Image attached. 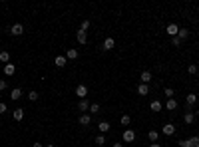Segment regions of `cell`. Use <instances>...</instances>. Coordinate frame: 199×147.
Listing matches in <instances>:
<instances>
[{
  "instance_id": "obj_23",
  "label": "cell",
  "mask_w": 199,
  "mask_h": 147,
  "mask_svg": "<svg viewBox=\"0 0 199 147\" xmlns=\"http://www.w3.org/2000/svg\"><path fill=\"white\" fill-rule=\"evenodd\" d=\"M185 102H187V106H189V107H191V106H193V103H195V102H197V95H195V94H187V98H185Z\"/></svg>"
},
{
  "instance_id": "obj_28",
  "label": "cell",
  "mask_w": 199,
  "mask_h": 147,
  "mask_svg": "<svg viewBox=\"0 0 199 147\" xmlns=\"http://www.w3.org/2000/svg\"><path fill=\"white\" fill-rule=\"evenodd\" d=\"M38 98H40V95H38V91H30V94H28V99H30V102H36Z\"/></svg>"
},
{
  "instance_id": "obj_10",
  "label": "cell",
  "mask_w": 199,
  "mask_h": 147,
  "mask_svg": "<svg viewBox=\"0 0 199 147\" xmlns=\"http://www.w3.org/2000/svg\"><path fill=\"white\" fill-rule=\"evenodd\" d=\"M22 95H24V94H22V90H20V87H14V90L10 91V99H14V102H18Z\"/></svg>"
},
{
  "instance_id": "obj_21",
  "label": "cell",
  "mask_w": 199,
  "mask_h": 147,
  "mask_svg": "<svg viewBox=\"0 0 199 147\" xmlns=\"http://www.w3.org/2000/svg\"><path fill=\"white\" fill-rule=\"evenodd\" d=\"M177 38L183 42L185 38H189V30H187V28H179V34H177Z\"/></svg>"
},
{
  "instance_id": "obj_30",
  "label": "cell",
  "mask_w": 199,
  "mask_h": 147,
  "mask_svg": "<svg viewBox=\"0 0 199 147\" xmlns=\"http://www.w3.org/2000/svg\"><path fill=\"white\" fill-rule=\"evenodd\" d=\"M96 143H98V145L101 147V145L105 143V137H104V135H98V137H96Z\"/></svg>"
},
{
  "instance_id": "obj_14",
  "label": "cell",
  "mask_w": 199,
  "mask_h": 147,
  "mask_svg": "<svg viewBox=\"0 0 199 147\" xmlns=\"http://www.w3.org/2000/svg\"><path fill=\"white\" fill-rule=\"evenodd\" d=\"M0 62H2L4 66H6V64H10V52L2 50V52H0Z\"/></svg>"
},
{
  "instance_id": "obj_2",
  "label": "cell",
  "mask_w": 199,
  "mask_h": 147,
  "mask_svg": "<svg viewBox=\"0 0 199 147\" xmlns=\"http://www.w3.org/2000/svg\"><path fill=\"white\" fill-rule=\"evenodd\" d=\"M121 137H124V143H132V141H135V131L133 129H125Z\"/></svg>"
},
{
  "instance_id": "obj_39",
  "label": "cell",
  "mask_w": 199,
  "mask_h": 147,
  "mask_svg": "<svg viewBox=\"0 0 199 147\" xmlns=\"http://www.w3.org/2000/svg\"><path fill=\"white\" fill-rule=\"evenodd\" d=\"M197 115H199V110H197Z\"/></svg>"
},
{
  "instance_id": "obj_12",
  "label": "cell",
  "mask_w": 199,
  "mask_h": 147,
  "mask_svg": "<svg viewBox=\"0 0 199 147\" xmlns=\"http://www.w3.org/2000/svg\"><path fill=\"white\" fill-rule=\"evenodd\" d=\"M66 60H78V50H76V48H68Z\"/></svg>"
},
{
  "instance_id": "obj_36",
  "label": "cell",
  "mask_w": 199,
  "mask_h": 147,
  "mask_svg": "<svg viewBox=\"0 0 199 147\" xmlns=\"http://www.w3.org/2000/svg\"><path fill=\"white\" fill-rule=\"evenodd\" d=\"M32 147H44V145H42V143H34Z\"/></svg>"
},
{
  "instance_id": "obj_16",
  "label": "cell",
  "mask_w": 199,
  "mask_h": 147,
  "mask_svg": "<svg viewBox=\"0 0 199 147\" xmlns=\"http://www.w3.org/2000/svg\"><path fill=\"white\" fill-rule=\"evenodd\" d=\"M147 139H149L151 143H157V139H159V133L155 131V129H151V131H147Z\"/></svg>"
},
{
  "instance_id": "obj_15",
  "label": "cell",
  "mask_w": 199,
  "mask_h": 147,
  "mask_svg": "<svg viewBox=\"0 0 199 147\" xmlns=\"http://www.w3.org/2000/svg\"><path fill=\"white\" fill-rule=\"evenodd\" d=\"M16 74V66L14 64H6L4 66V75H14Z\"/></svg>"
},
{
  "instance_id": "obj_13",
  "label": "cell",
  "mask_w": 199,
  "mask_h": 147,
  "mask_svg": "<svg viewBox=\"0 0 199 147\" xmlns=\"http://www.w3.org/2000/svg\"><path fill=\"white\" fill-rule=\"evenodd\" d=\"M175 133V125L173 123H165L163 125V135H173Z\"/></svg>"
},
{
  "instance_id": "obj_20",
  "label": "cell",
  "mask_w": 199,
  "mask_h": 147,
  "mask_svg": "<svg viewBox=\"0 0 199 147\" xmlns=\"http://www.w3.org/2000/svg\"><path fill=\"white\" fill-rule=\"evenodd\" d=\"M137 94L139 95H147L149 94V86H147V83H141V86L137 87Z\"/></svg>"
},
{
  "instance_id": "obj_1",
  "label": "cell",
  "mask_w": 199,
  "mask_h": 147,
  "mask_svg": "<svg viewBox=\"0 0 199 147\" xmlns=\"http://www.w3.org/2000/svg\"><path fill=\"white\" fill-rule=\"evenodd\" d=\"M76 95H78L80 99H86V98H88V87L84 86V83H80V86H76Z\"/></svg>"
},
{
  "instance_id": "obj_26",
  "label": "cell",
  "mask_w": 199,
  "mask_h": 147,
  "mask_svg": "<svg viewBox=\"0 0 199 147\" xmlns=\"http://www.w3.org/2000/svg\"><path fill=\"white\" fill-rule=\"evenodd\" d=\"M121 125H129V123H132V117H129V115H121Z\"/></svg>"
},
{
  "instance_id": "obj_19",
  "label": "cell",
  "mask_w": 199,
  "mask_h": 147,
  "mask_svg": "<svg viewBox=\"0 0 199 147\" xmlns=\"http://www.w3.org/2000/svg\"><path fill=\"white\" fill-rule=\"evenodd\" d=\"M193 119H195V113H193V111H185V115H183L185 123H193Z\"/></svg>"
},
{
  "instance_id": "obj_37",
  "label": "cell",
  "mask_w": 199,
  "mask_h": 147,
  "mask_svg": "<svg viewBox=\"0 0 199 147\" xmlns=\"http://www.w3.org/2000/svg\"><path fill=\"white\" fill-rule=\"evenodd\" d=\"M149 147H161V145H159V143H151Z\"/></svg>"
},
{
  "instance_id": "obj_8",
  "label": "cell",
  "mask_w": 199,
  "mask_h": 147,
  "mask_svg": "<svg viewBox=\"0 0 199 147\" xmlns=\"http://www.w3.org/2000/svg\"><path fill=\"white\" fill-rule=\"evenodd\" d=\"M66 64H68L66 56H56V58H54V66H56V68H64Z\"/></svg>"
},
{
  "instance_id": "obj_34",
  "label": "cell",
  "mask_w": 199,
  "mask_h": 147,
  "mask_svg": "<svg viewBox=\"0 0 199 147\" xmlns=\"http://www.w3.org/2000/svg\"><path fill=\"white\" fill-rule=\"evenodd\" d=\"M171 44H173V46H179V44H181V40L175 36V38H171Z\"/></svg>"
},
{
  "instance_id": "obj_33",
  "label": "cell",
  "mask_w": 199,
  "mask_h": 147,
  "mask_svg": "<svg viewBox=\"0 0 199 147\" xmlns=\"http://www.w3.org/2000/svg\"><path fill=\"white\" fill-rule=\"evenodd\" d=\"M6 86H8V83H6V79H0V91H4V90H6Z\"/></svg>"
},
{
  "instance_id": "obj_7",
  "label": "cell",
  "mask_w": 199,
  "mask_h": 147,
  "mask_svg": "<svg viewBox=\"0 0 199 147\" xmlns=\"http://www.w3.org/2000/svg\"><path fill=\"white\" fill-rule=\"evenodd\" d=\"M90 106H92V103L88 102V98H86V99H80V103H78V110L86 113V111H90Z\"/></svg>"
},
{
  "instance_id": "obj_22",
  "label": "cell",
  "mask_w": 199,
  "mask_h": 147,
  "mask_svg": "<svg viewBox=\"0 0 199 147\" xmlns=\"http://www.w3.org/2000/svg\"><path fill=\"white\" fill-rule=\"evenodd\" d=\"M98 127H100L101 135H104V133H108V131H109V123H108V121H100V125H98Z\"/></svg>"
},
{
  "instance_id": "obj_18",
  "label": "cell",
  "mask_w": 199,
  "mask_h": 147,
  "mask_svg": "<svg viewBox=\"0 0 199 147\" xmlns=\"http://www.w3.org/2000/svg\"><path fill=\"white\" fill-rule=\"evenodd\" d=\"M139 79H141V83H149L151 82V72H141Z\"/></svg>"
},
{
  "instance_id": "obj_31",
  "label": "cell",
  "mask_w": 199,
  "mask_h": 147,
  "mask_svg": "<svg viewBox=\"0 0 199 147\" xmlns=\"http://www.w3.org/2000/svg\"><path fill=\"white\" fill-rule=\"evenodd\" d=\"M163 94H165L167 98L171 99V98H173V87H165V91H163Z\"/></svg>"
},
{
  "instance_id": "obj_35",
  "label": "cell",
  "mask_w": 199,
  "mask_h": 147,
  "mask_svg": "<svg viewBox=\"0 0 199 147\" xmlns=\"http://www.w3.org/2000/svg\"><path fill=\"white\" fill-rule=\"evenodd\" d=\"M113 147H125L124 143H113Z\"/></svg>"
},
{
  "instance_id": "obj_24",
  "label": "cell",
  "mask_w": 199,
  "mask_h": 147,
  "mask_svg": "<svg viewBox=\"0 0 199 147\" xmlns=\"http://www.w3.org/2000/svg\"><path fill=\"white\" fill-rule=\"evenodd\" d=\"M175 107H177V102H175V99H167V103H165V110H169V111H171V110H175Z\"/></svg>"
},
{
  "instance_id": "obj_11",
  "label": "cell",
  "mask_w": 199,
  "mask_h": 147,
  "mask_svg": "<svg viewBox=\"0 0 199 147\" xmlns=\"http://www.w3.org/2000/svg\"><path fill=\"white\" fill-rule=\"evenodd\" d=\"M12 117H14L16 121H22L24 119V110H22V107H16V110L12 111Z\"/></svg>"
},
{
  "instance_id": "obj_5",
  "label": "cell",
  "mask_w": 199,
  "mask_h": 147,
  "mask_svg": "<svg viewBox=\"0 0 199 147\" xmlns=\"http://www.w3.org/2000/svg\"><path fill=\"white\" fill-rule=\"evenodd\" d=\"M10 34L12 36H22L24 34V26L22 24H14V26L10 28Z\"/></svg>"
},
{
  "instance_id": "obj_3",
  "label": "cell",
  "mask_w": 199,
  "mask_h": 147,
  "mask_svg": "<svg viewBox=\"0 0 199 147\" xmlns=\"http://www.w3.org/2000/svg\"><path fill=\"white\" fill-rule=\"evenodd\" d=\"M165 32H167V36L175 38L177 34H179V26H177V24H169V26L165 28Z\"/></svg>"
},
{
  "instance_id": "obj_32",
  "label": "cell",
  "mask_w": 199,
  "mask_h": 147,
  "mask_svg": "<svg viewBox=\"0 0 199 147\" xmlns=\"http://www.w3.org/2000/svg\"><path fill=\"white\" fill-rule=\"evenodd\" d=\"M6 111H8L6 103H4V102H0V113H6Z\"/></svg>"
},
{
  "instance_id": "obj_17",
  "label": "cell",
  "mask_w": 199,
  "mask_h": 147,
  "mask_svg": "<svg viewBox=\"0 0 199 147\" xmlns=\"http://www.w3.org/2000/svg\"><path fill=\"white\" fill-rule=\"evenodd\" d=\"M149 110H151V111H161V110H163L161 102H157V99H153V102L149 103Z\"/></svg>"
},
{
  "instance_id": "obj_4",
  "label": "cell",
  "mask_w": 199,
  "mask_h": 147,
  "mask_svg": "<svg viewBox=\"0 0 199 147\" xmlns=\"http://www.w3.org/2000/svg\"><path fill=\"white\" fill-rule=\"evenodd\" d=\"M78 121H80V125H84V127H86V125L92 123V115H90V113H82V115L78 117Z\"/></svg>"
},
{
  "instance_id": "obj_27",
  "label": "cell",
  "mask_w": 199,
  "mask_h": 147,
  "mask_svg": "<svg viewBox=\"0 0 199 147\" xmlns=\"http://www.w3.org/2000/svg\"><path fill=\"white\" fill-rule=\"evenodd\" d=\"M197 70H199V66H197V64H191V66H189V68H187V72L193 75V74H197Z\"/></svg>"
},
{
  "instance_id": "obj_29",
  "label": "cell",
  "mask_w": 199,
  "mask_h": 147,
  "mask_svg": "<svg viewBox=\"0 0 199 147\" xmlns=\"http://www.w3.org/2000/svg\"><path fill=\"white\" fill-rule=\"evenodd\" d=\"M100 111V103H92L90 106V113H98Z\"/></svg>"
},
{
  "instance_id": "obj_6",
  "label": "cell",
  "mask_w": 199,
  "mask_h": 147,
  "mask_svg": "<svg viewBox=\"0 0 199 147\" xmlns=\"http://www.w3.org/2000/svg\"><path fill=\"white\" fill-rule=\"evenodd\" d=\"M113 46H116V40H113V38H105L104 44H101V50H105V52H108V50L113 48Z\"/></svg>"
},
{
  "instance_id": "obj_9",
  "label": "cell",
  "mask_w": 199,
  "mask_h": 147,
  "mask_svg": "<svg viewBox=\"0 0 199 147\" xmlns=\"http://www.w3.org/2000/svg\"><path fill=\"white\" fill-rule=\"evenodd\" d=\"M76 40H78L80 44H86V42H88V32L78 30V32H76Z\"/></svg>"
},
{
  "instance_id": "obj_25",
  "label": "cell",
  "mask_w": 199,
  "mask_h": 147,
  "mask_svg": "<svg viewBox=\"0 0 199 147\" xmlns=\"http://www.w3.org/2000/svg\"><path fill=\"white\" fill-rule=\"evenodd\" d=\"M90 20H82V24H80V30H84V32H86L88 30V28H90Z\"/></svg>"
},
{
  "instance_id": "obj_38",
  "label": "cell",
  "mask_w": 199,
  "mask_h": 147,
  "mask_svg": "<svg viewBox=\"0 0 199 147\" xmlns=\"http://www.w3.org/2000/svg\"><path fill=\"white\" fill-rule=\"evenodd\" d=\"M46 147H56V145H54V143H48V145H46Z\"/></svg>"
}]
</instances>
